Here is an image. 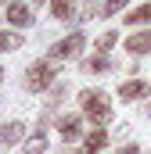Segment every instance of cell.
Listing matches in <instances>:
<instances>
[{
  "label": "cell",
  "instance_id": "1",
  "mask_svg": "<svg viewBox=\"0 0 151 154\" xmlns=\"http://www.w3.org/2000/svg\"><path fill=\"white\" fill-rule=\"evenodd\" d=\"M79 104H83V115H90L97 125H104L112 118V104H108V97L101 90H83L79 93Z\"/></svg>",
  "mask_w": 151,
  "mask_h": 154
},
{
  "label": "cell",
  "instance_id": "2",
  "mask_svg": "<svg viewBox=\"0 0 151 154\" xmlns=\"http://www.w3.org/2000/svg\"><path fill=\"white\" fill-rule=\"evenodd\" d=\"M50 82H54V61H50V57H47V61H33V65L25 68V90L43 93Z\"/></svg>",
  "mask_w": 151,
  "mask_h": 154
},
{
  "label": "cell",
  "instance_id": "3",
  "mask_svg": "<svg viewBox=\"0 0 151 154\" xmlns=\"http://www.w3.org/2000/svg\"><path fill=\"white\" fill-rule=\"evenodd\" d=\"M83 50V32H72V36L58 39L54 47H50V61H65V57H76Z\"/></svg>",
  "mask_w": 151,
  "mask_h": 154
},
{
  "label": "cell",
  "instance_id": "4",
  "mask_svg": "<svg viewBox=\"0 0 151 154\" xmlns=\"http://www.w3.org/2000/svg\"><path fill=\"white\" fill-rule=\"evenodd\" d=\"M22 136H25V125H22V122H7V125H0V151L14 147Z\"/></svg>",
  "mask_w": 151,
  "mask_h": 154
},
{
  "label": "cell",
  "instance_id": "5",
  "mask_svg": "<svg viewBox=\"0 0 151 154\" xmlns=\"http://www.w3.org/2000/svg\"><path fill=\"white\" fill-rule=\"evenodd\" d=\"M144 93H148V82H144V79H130V82H122V86H119V97H122L126 104L140 100Z\"/></svg>",
  "mask_w": 151,
  "mask_h": 154
},
{
  "label": "cell",
  "instance_id": "6",
  "mask_svg": "<svg viewBox=\"0 0 151 154\" xmlns=\"http://www.w3.org/2000/svg\"><path fill=\"white\" fill-rule=\"evenodd\" d=\"M58 129H61V136L72 143V140H79V136H83V118H79V115H65L61 122H58Z\"/></svg>",
  "mask_w": 151,
  "mask_h": 154
},
{
  "label": "cell",
  "instance_id": "7",
  "mask_svg": "<svg viewBox=\"0 0 151 154\" xmlns=\"http://www.w3.org/2000/svg\"><path fill=\"white\" fill-rule=\"evenodd\" d=\"M7 22H11L14 29H25V25H33V11H29L25 4H11V7H7Z\"/></svg>",
  "mask_w": 151,
  "mask_h": 154
},
{
  "label": "cell",
  "instance_id": "8",
  "mask_svg": "<svg viewBox=\"0 0 151 154\" xmlns=\"http://www.w3.org/2000/svg\"><path fill=\"white\" fill-rule=\"evenodd\" d=\"M126 50H130V57H137V54H151V32H133V36L126 39Z\"/></svg>",
  "mask_w": 151,
  "mask_h": 154
},
{
  "label": "cell",
  "instance_id": "9",
  "mask_svg": "<svg viewBox=\"0 0 151 154\" xmlns=\"http://www.w3.org/2000/svg\"><path fill=\"white\" fill-rule=\"evenodd\" d=\"M108 143V133H104V125H97L90 136H86V143H83V154H101V147Z\"/></svg>",
  "mask_w": 151,
  "mask_h": 154
},
{
  "label": "cell",
  "instance_id": "10",
  "mask_svg": "<svg viewBox=\"0 0 151 154\" xmlns=\"http://www.w3.org/2000/svg\"><path fill=\"white\" fill-rule=\"evenodd\" d=\"M83 72H90V75H101V72H112V61H108V54H97V57H90V61L83 65Z\"/></svg>",
  "mask_w": 151,
  "mask_h": 154
},
{
  "label": "cell",
  "instance_id": "11",
  "mask_svg": "<svg viewBox=\"0 0 151 154\" xmlns=\"http://www.w3.org/2000/svg\"><path fill=\"white\" fill-rule=\"evenodd\" d=\"M144 22H151V4H140L137 11H126V25L133 29V25H144Z\"/></svg>",
  "mask_w": 151,
  "mask_h": 154
},
{
  "label": "cell",
  "instance_id": "12",
  "mask_svg": "<svg viewBox=\"0 0 151 154\" xmlns=\"http://www.w3.org/2000/svg\"><path fill=\"white\" fill-rule=\"evenodd\" d=\"M18 154H47V133L40 129V133H36V136H33V140H29Z\"/></svg>",
  "mask_w": 151,
  "mask_h": 154
},
{
  "label": "cell",
  "instance_id": "13",
  "mask_svg": "<svg viewBox=\"0 0 151 154\" xmlns=\"http://www.w3.org/2000/svg\"><path fill=\"white\" fill-rule=\"evenodd\" d=\"M50 11H54V18L69 22L72 18V0H50Z\"/></svg>",
  "mask_w": 151,
  "mask_h": 154
},
{
  "label": "cell",
  "instance_id": "14",
  "mask_svg": "<svg viewBox=\"0 0 151 154\" xmlns=\"http://www.w3.org/2000/svg\"><path fill=\"white\" fill-rule=\"evenodd\" d=\"M18 47H22L18 32H0V50H18Z\"/></svg>",
  "mask_w": 151,
  "mask_h": 154
},
{
  "label": "cell",
  "instance_id": "15",
  "mask_svg": "<svg viewBox=\"0 0 151 154\" xmlns=\"http://www.w3.org/2000/svg\"><path fill=\"white\" fill-rule=\"evenodd\" d=\"M115 39H119V36H115L112 29H108V32H101V36H97V50H101V54H108V50L115 47Z\"/></svg>",
  "mask_w": 151,
  "mask_h": 154
},
{
  "label": "cell",
  "instance_id": "16",
  "mask_svg": "<svg viewBox=\"0 0 151 154\" xmlns=\"http://www.w3.org/2000/svg\"><path fill=\"white\" fill-rule=\"evenodd\" d=\"M122 7H126V0H104V7H101V14L108 18V14H119Z\"/></svg>",
  "mask_w": 151,
  "mask_h": 154
},
{
  "label": "cell",
  "instance_id": "17",
  "mask_svg": "<svg viewBox=\"0 0 151 154\" xmlns=\"http://www.w3.org/2000/svg\"><path fill=\"white\" fill-rule=\"evenodd\" d=\"M65 93H69V86H58V90L50 93V104H61V100H65Z\"/></svg>",
  "mask_w": 151,
  "mask_h": 154
},
{
  "label": "cell",
  "instance_id": "18",
  "mask_svg": "<svg viewBox=\"0 0 151 154\" xmlns=\"http://www.w3.org/2000/svg\"><path fill=\"white\" fill-rule=\"evenodd\" d=\"M119 154H140V147H137V143H126V147H122Z\"/></svg>",
  "mask_w": 151,
  "mask_h": 154
},
{
  "label": "cell",
  "instance_id": "19",
  "mask_svg": "<svg viewBox=\"0 0 151 154\" xmlns=\"http://www.w3.org/2000/svg\"><path fill=\"white\" fill-rule=\"evenodd\" d=\"M0 79H4V68H0Z\"/></svg>",
  "mask_w": 151,
  "mask_h": 154
},
{
  "label": "cell",
  "instance_id": "20",
  "mask_svg": "<svg viewBox=\"0 0 151 154\" xmlns=\"http://www.w3.org/2000/svg\"><path fill=\"white\" fill-rule=\"evenodd\" d=\"M148 115H151V104H148Z\"/></svg>",
  "mask_w": 151,
  "mask_h": 154
}]
</instances>
